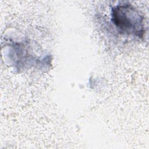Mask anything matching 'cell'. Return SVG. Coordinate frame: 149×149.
Instances as JSON below:
<instances>
[{"instance_id":"cell-1","label":"cell","mask_w":149,"mask_h":149,"mask_svg":"<svg viewBox=\"0 0 149 149\" xmlns=\"http://www.w3.org/2000/svg\"><path fill=\"white\" fill-rule=\"evenodd\" d=\"M112 21L120 33L142 37L144 33V17L129 3L118 4L112 9Z\"/></svg>"}]
</instances>
